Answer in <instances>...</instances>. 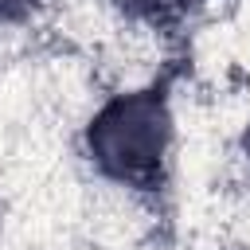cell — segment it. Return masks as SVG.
Listing matches in <instances>:
<instances>
[{
	"instance_id": "cell-1",
	"label": "cell",
	"mask_w": 250,
	"mask_h": 250,
	"mask_svg": "<svg viewBox=\"0 0 250 250\" xmlns=\"http://www.w3.org/2000/svg\"><path fill=\"white\" fill-rule=\"evenodd\" d=\"M164 141H168V117H164V105L148 94L109 105L90 133L98 160L109 172L133 176V180L148 176L160 164Z\"/></svg>"
},
{
	"instance_id": "cell-2",
	"label": "cell",
	"mask_w": 250,
	"mask_h": 250,
	"mask_svg": "<svg viewBox=\"0 0 250 250\" xmlns=\"http://www.w3.org/2000/svg\"><path fill=\"white\" fill-rule=\"evenodd\" d=\"M31 0H0V16H16V12H23Z\"/></svg>"
},
{
	"instance_id": "cell-3",
	"label": "cell",
	"mask_w": 250,
	"mask_h": 250,
	"mask_svg": "<svg viewBox=\"0 0 250 250\" xmlns=\"http://www.w3.org/2000/svg\"><path fill=\"white\" fill-rule=\"evenodd\" d=\"M133 4H152L156 8V4H191V0H133Z\"/></svg>"
}]
</instances>
